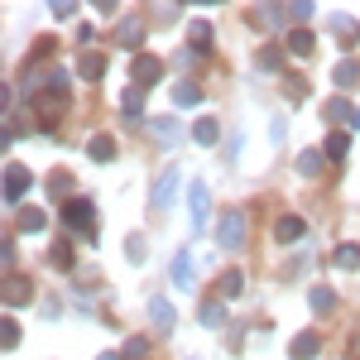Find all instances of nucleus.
<instances>
[{"label":"nucleus","mask_w":360,"mask_h":360,"mask_svg":"<svg viewBox=\"0 0 360 360\" xmlns=\"http://www.w3.org/2000/svg\"><path fill=\"white\" fill-rule=\"evenodd\" d=\"M20 226H25V231H44V226H49V217H44L39 207H20Z\"/></svg>","instance_id":"obj_26"},{"label":"nucleus","mask_w":360,"mask_h":360,"mask_svg":"<svg viewBox=\"0 0 360 360\" xmlns=\"http://www.w3.org/2000/svg\"><path fill=\"white\" fill-rule=\"evenodd\" d=\"M317 168H322V154H317V149H307L303 159H298V173H303V178H312Z\"/></svg>","instance_id":"obj_30"},{"label":"nucleus","mask_w":360,"mask_h":360,"mask_svg":"<svg viewBox=\"0 0 360 360\" xmlns=\"http://www.w3.org/2000/svg\"><path fill=\"white\" fill-rule=\"evenodd\" d=\"M327 29L346 39V49H351V39H360V25H356V20H351V15H332V20H327Z\"/></svg>","instance_id":"obj_15"},{"label":"nucleus","mask_w":360,"mask_h":360,"mask_svg":"<svg viewBox=\"0 0 360 360\" xmlns=\"http://www.w3.org/2000/svg\"><path fill=\"white\" fill-rule=\"evenodd\" d=\"M25 298H29V283H25V278H5V307L25 303Z\"/></svg>","instance_id":"obj_22"},{"label":"nucleus","mask_w":360,"mask_h":360,"mask_svg":"<svg viewBox=\"0 0 360 360\" xmlns=\"http://www.w3.org/2000/svg\"><path fill=\"white\" fill-rule=\"evenodd\" d=\"M86 154H91L96 164H111V159H115V139L111 135H91V139H86Z\"/></svg>","instance_id":"obj_9"},{"label":"nucleus","mask_w":360,"mask_h":360,"mask_svg":"<svg viewBox=\"0 0 360 360\" xmlns=\"http://www.w3.org/2000/svg\"><path fill=\"white\" fill-rule=\"evenodd\" d=\"M217 240H221L226 250H240V245H245V212H240V207H231V212H221V226H217Z\"/></svg>","instance_id":"obj_1"},{"label":"nucleus","mask_w":360,"mask_h":360,"mask_svg":"<svg viewBox=\"0 0 360 360\" xmlns=\"http://www.w3.org/2000/svg\"><path fill=\"white\" fill-rule=\"evenodd\" d=\"M101 72H106V58H101V53H82V58H77V77L96 82Z\"/></svg>","instance_id":"obj_12"},{"label":"nucleus","mask_w":360,"mask_h":360,"mask_svg":"<svg viewBox=\"0 0 360 360\" xmlns=\"http://www.w3.org/2000/svg\"><path fill=\"white\" fill-rule=\"evenodd\" d=\"M63 221L72 226V231H96V217H91V202H86V197H72V202L63 207Z\"/></svg>","instance_id":"obj_3"},{"label":"nucleus","mask_w":360,"mask_h":360,"mask_svg":"<svg viewBox=\"0 0 360 360\" xmlns=\"http://www.w3.org/2000/svg\"><path fill=\"white\" fill-rule=\"evenodd\" d=\"M303 217H278L274 221V240H283V245H298V240H303Z\"/></svg>","instance_id":"obj_6"},{"label":"nucleus","mask_w":360,"mask_h":360,"mask_svg":"<svg viewBox=\"0 0 360 360\" xmlns=\"http://www.w3.org/2000/svg\"><path fill=\"white\" fill-rule=\"evenodd\" d=\"M101 360H120V356H101Z\"/></svg>","instance_id":"obj_40"},{"label":"nucleus","mask_w":360,"mask_h":360,"mask_svg":"<svg viewBox=\"0 0 360 360\" xmlns=\"http://www.w3.org/2000/svg\"><path fill=\"white\" fill-rule=\"evenodd\" d=\"M193 226L197 231H202V226H207V183H193Z\"/></svg>","instance_id":"obj_16"},{"label":"nucleus","mask_w":360,"mask_h":360,"mask_svg":"<svg viewBox=\"0 0 360 360\" xmlns=\"http://www.w3.org/2000/svg\"><path fill=\"white\" fill-rule=\"evenodd\" d=\"M202 101V86L197 82H178L173 86V106H197Z\"/></svg>","instance_id":"obj_18"},{"label":"nucleus","mask_w":360,"mask_h":360,"mask_svg":"<svg viewBox=\"0 0 360 360\" xmlns=\"http://www.w3.org/2000/svg\"><path fill=\"white\" fill-rule=\"evenodd\" d=\"M53 264H63V269L72 264V245H68V240H58V245H53Z\"/></svg>","instance_id":"obj_34"},{"label":"nucleus","mask_w":360,"mask_h":360,"mask_svg":"<svg viewBox=\"0 0 360 360\" xmlns=\"http://www.w3.org/2000/svg\"><path fill=\"white\" fill-rule=\"evenodd\" d=\"M283 49H293L298 58H307L312 53V34H307V29H288V44H283Z\"/></svg>","instance_id":"obj_20"},{"label":"nucleus","mask_w":360,"mask_h":360,"mask_svg":"<svg viewBox=\"0 0 360 360\" xmlns=\"http://www.w3.org/2000/svg\"><path fill=\"white\" fill-rule=\"evenodd\" d=\"M293 20H312V0H298L293 5Z\"/></svg>","instance_id":"obj_36"},{"label":"nucleus","mask_w":360,"mask_h":360,"mask_svg":"<svg viewBox=\"0 0 360 360\" xmlns=\"http://www.w3.org/2000/svg\"><path fill=\"white\" fill-rule=\"evenodd\" d=\"M120 111L130 115V120H144V86H130V91L120 96Z\"/></svg>","instance_id":"obj_13"},{"label":"nucleus","mask_w":360,"mask_h":360,"mask_svg":"<svg viewBox=\"0 0 360 360\" xmlns=\"http://www.w3.org/2000/svg\"><path fill=\"white\" fill-rule=\"evenodd\" d=\"M5 351H15V346H20V327H15V317H5Z\"/></svg>","instance_id":"obj_33"},{"label":"nucleus","mask_w":360,"mask_h":360,"mask_svg":"<svg viewBox=\"0 0 360 360\" xmlns=\"http://www.w3.org/2000/svg\"><path fill=\"white\" fill-rule=\"evenodd\" d=\"M149 356V341H144V336H130V341H125V360H144Z\"/></svg>","instance_id":"obj_29"},{"label":"nucleus","mask_w":360,"mask_h":360,"mask_svg":"<svg viewBox=\"0 0 360 360\" xmlns=\"http://www.w3.org/2000/svg\"><path fill=\"white\" fill-rule=\"evenodd\" d=\"M29 193V168L25 164H5V202L20 207V197Z\"/></svg>","instance_id":"obj_4"},{"label":"nucleus","mask_w":360,"mask_h":360,"mask_svg":"<svg viewBox=\"0 0 360 360\" xmlns=\"http://www.w3.org/2000/svg\"><path fill=\"white\" fill-rule=\"evenodd\" d=\"M327 115H332V120H346V125L356 120V111H351V101H346V96H332V101H327Z\"/></svg>","instance_id":"obj_25"},{"label":"nucleus","mask_w":360,"mask_h":360,"mask_svg":"<svg viewBox=\"0 0 360 360\" xmlns=\"http://www.w3.org/2000/svg\"><path fill=\"white\" fill-rule=\"evenodd\" d=\"M336 264L341 269H360V245H341L336 250Z\"/></svg>","instance_id":"obj_28"},{"label":"nucleus","mask_w":360,"mask_h":360,"mask_svg":"<svg viewBox=\"0 0 360 360\" xmlns=\"http://www.w3.org/2000/svg\"><path fill=\"white\" fill-rule=\"evenodd\" d=\"M351 356H356V360H360V336H356V341H351Z\"/></svg>","instance_id":"obj_39"},{"label":"nucleus","mask_w":360,"mask_h":360,"mask_svg":"<svg viewBox=\"0 0 360 360\" xmlns=\"http://www.w3.org/2000/svg\"><path fill=\"white\" fill-rule=\"evenodd\" d=\"M49 188H53V197L68 193V173H53V178H49Z\"/></svg>","instance_id":"obj_37"},{"label":"nucleus","mask_w":360,"mask_h":360,"mask_svg":"<svg viewBox=\"0 0 360 360\" xmlns=\"http://www.w3.org/2000/svg\"><path fill=\"white\" fill-rule=\"evenodd\" d=\"M53 15H58V20H72V15H77V5H72V0H58Z\"/></svg>","instance_id":"obj_35"},{"label":"nucleus","mask_w":360,"mask_h":360,"mask_svg":"<svg viewBox=\"0 0 360 360\" xmlns=\"http://www.w3.org/2000/svg\"><path fill=\"white\" fill-rule=\"evenodd\" d=\"M188 39H193V53H207L212 49V20H193L188 25Z\"/></svg>","instance_id":"obj_10"},{"label":"nucleus","mask_w":360,"mask_h":360,"mask_svg":"<svg viewBox=\"0 0 360 360\" xmlns=\"http://www.w3.org/2000/svg\"><path fill=\"white\" fill-rule=\"evenodd\" d=\"M356 82H360V63H356V58H341V63H336V86L351 91Z\"/></svg>","instance_id":"obj_11"},{"label":"nucleus","mask_w":360,"mask_h":360,"mask_svg":"<svg viewBox=\"0 0 360 360\" xmlns=\"http://www.w3.org/2000/svg\"><path fill=\"white\" fill-rule=\"evenodd\" d=\"M193 139H197V144H217V139H221V125L207 115V120H197V125H193Z\"/></svg>","instance_id":"obj_19"},{"label":"nucleus","mask_w":360,"mask_h":360,"mask_svg":"<svg viewBox=\"0 0 360 360\" xmlns=\"http://www.w3.org/2000/svg\"><path fill=\"white\" fill-rule=\"evenodd\" d=\"M173 283L178 288H193V255L188 250H178V259H173Z\"/></svg>","instance_id":"obj_14"},{"label":"nucleus","mask_w":360,"mask_h":360,"mask_svg":"<svg viewBox=\"0 0 360 360\" xmlns=\"http://www.w3.org/2000/svg\"><path fill=\"white\" fill-rule=\"evenodd\" d=\"M202 327L212 332V327H226V307L221 303H202Z\"/></svg>","instance_id":"obj_24"},{"label":"nucleus","mask_w":360,"mask_h":360,"mask_svg":"<svg viewBox=\"0 0 360 360\" xmlns=\"http://www.w3.org/2000/svg\"><path fill=\"white\" fill-rule=\"evenodd\" d=\"M259 68H278V49H264L259 53Z\"/></svg>","instance_id":"obj_38"},{"label":"nucleus","mask_w":360,"mask_h":360,"mask_svg":"<svg viewBox=\"0 0 360 360\" xmlns=\"http://www.w3.org/2000/svg\"><path fill=\"white\" fill-rule=\"evenodd\" d=\"M164 77V63L154 53H135V63H130V82H139V86H154Z\"/></svg>","instance_id":"obj_2"},{"label":"nucleus","mask_w":360,"mask_h":360,"mask_svg":"<svg viewBox=\"0 0 360 360\" xmlns=\"http://www.w3.org/2000/svg\"><path fill=\"white\" fill-rule=\"evenodd\" d=\"M149 130H154L159 144H178V139H183V130H178V120H173V115H168V120H154Z\"/></svg>","instance_id":"obj_17"},{"label":"nucleus","mask_w":360,"mask_h":360,"mask_svg":"<svg viewBox=\"0 0 360 360\" xmlns=\"http://www.w3.org/2000/svg\"><path fill=\"white\" fill-rule=\"evenodd\" d=\"M149 312H154V327H159V332H168V327H173V307H168V298H154V303H149Z\"/></svg>","instance_id":"obj_21"},{"label":"nucleus","mask_w":360,"mask_h":360,"mask_svg":"<svg viewBox=\"0 0 360 360\" xmlns=\"http://www.w3.org/2000/svg\"><path fill=\"white\" fill-rule=\"evenodd\" d=\"M125 255H130V259H144V255H149V245H144V236H130V240H125Z\"/></svg>","instance_id":"obj_32"},{"label":"nucleus","mask_w":360,"mask_h":360,"mask_svg":"<svg viewBox=\"0 0 360 360\" xmlns=\"http://www.w3.org/2000/svg\"><path fill=\"white\" fill-rule=\"evenodd\" d=\"M307 303H312V312H332L336 293H332V288H312V293H307Z\"/></svg>","instance_id":"obj_23"},{"label":"nucleus","mask_w":360,"mask_h":360,"mask_svg":"<svg viewBox=\"0 0 360 360\" xmlns=\"http://www.w3.org/2000/svg\"><path fill=\"white\" fill-rule=\"evenodd\" d=\"M240 288H245V278L236 274V269H226V274H221V298H236Z\"/></svg>","instance_id":"obj_27"},{"label":"nucleus","mask_w":360,"mask_h":360,"mask_svg":"<svg viewBox=\"0 0 360 360\" xmlns=\"http://www.w3.org/2000/svg\"><path fill=\"white\" fill-rule=\"evenodd\" d=\"M346 149H351L346 135H327V154H332V159H346Z\"/></svg>","instance_id":"obj_31"},{"label":"nucleus","mask_w":360,"mask_h":360,"mask_svg":"<svg viewBox=\"0 0 360 360\" xmlns=\"http://www.w3.org/2000/svg\"><path fill=\"white\" fill-rule=\"evenodd\" d=\"M317 351H322V336H317V332H298V336H293V346H288V356H293V360H312Z\"/></svg>","instance_id":"obj_7"},{"label":"nucleus","mask_w":360,"mask_h":360,"mask_svg":"<svg viewBox=\"0 0 360 360\" xmlns=\"http://www.w3.org/2000/svg\"><path fill=\"white\" fill-rule=\"evenodd\" d=\"M115 39H120V49H130V53H135L139 44H144V25H139V20H120Z\"/></svg>","instance_id":"obj_8"},{"label":"nucleus","mask_w":360,"mask_h":360,"mask_svg":"<svg viewBox=\"0 0 360 360\" xmlns=\"http://www.w3.org/2000/svg\"><path fill=\"white\" fill-rule=\"evenodd\" d=\"M173 193H178V168H164V173H159V183H154V197H149V207H154V212H168Z\"/></svg>","instance_id":"obj_5"}]
</instances>
